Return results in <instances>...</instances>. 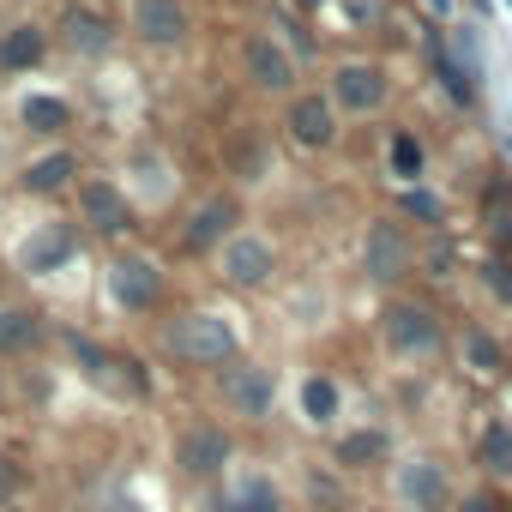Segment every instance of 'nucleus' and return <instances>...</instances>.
<instances>
[{
	"instance_id": "f257e3e1",
	"label": "nucleus",
	"mask_w": 512,
	"mask_h": 512,
	"mask_svg": "<svg viewBox=\"0 0 512 512\" xmlns=\"http://www.w3.org/2000/svg\"><path fill=\"white\" fill-rule=\"evenodd\" d=\"M151 350L163 368H181V374H217L235 356H247L241 320L229 308H169L151 332Z\"/></svg>"
},
{
	"instance_id": "f03ea898",
	"label": "nucleus",
	"mask_w": 512,
	"mask_h": 512,
	"mask_svg": "<svg viewBox=\"0 0 512 512\" xmlns=\"http://www.w3.org/2000/svg\"><path fill=\"white\" fill-rule=\"evenodd\" d=\"M380 326V344L398 368H434L452 356V320L434 296H416V290H392L374 314Z\"/></svg>"
},
{
	"instance_id": "7ed1b4c3",
	"label": "nucleus",
	"mask_w": 512,
	"mask_h": 512,
	"mask_svg": "<svg viewBox=\"0 0 512 512\" xmlns=\"http://www.w3.org/2000/svg\"><path fill=\"white\" fill-rule=\"evenodd\" d=\"M163 464L181 488H217L223 476L241 470V434L217 416H181L169 428V446H163Z\"/></svg>"
},
{
	"instance_id": "20e7f679",
	"label": "nucleus",
	"mask_w": 512,
	"mask_h": 512,
	"mask_svg": "<svg viewBox=\"0 0 512 512\" xmlns=\"http://www.w3.org/2000/svg\"><path fill=\"white\" fill-rule=\"evenodd\" d=\"M61 350H67V362L79 368V380H85L91 392H103V398H115V404H151V398H157L151 362H145L139 350L103 344L97 332H79V326L61 332Z\"/></svg>"
},
{
	"instance_id": "39448f33",
	"label": "nucleus",
	"mask_w": 512,
	"mask_h": 512,
	"mask_svg": "<svg viewBox=\"0 0 512 512\" xmlns=\"http://www.w3.org/2000/svg\"><path fill=\"white\" fill-rule=\"evenodd\" d=\"M380 482H386L392 512H452V500H458V470L434 446H404Z\"/></svg>"
},
{
	"instance_id": "423d86ee",
	"label": "nucleus",
	"mask_w": 512,
	"mask_h": 512,
	"mask_svg": "<svg viewBox=\"0 0 512 512\" xmlns=\"http://www.w3.org/2000/svg\"><path fill=\"white\" fill-rule=\"evenodd\" d=\"M211 392H217V404H223L235 422L266 428V422L278 416V404H284V374H278L272 362H260V356H235L229 368L211 374Z\"/></svg>"
},
{
	"instance_id": "0eeeda50",
	"label": "nucleus",
	"mask_w": 512,
	"mask_h": 512,
	"mask_svg": "<svg viewBox=\"0 0 512 512\" xmlns=\"http://www.w3.org/2000/svg\"><path fill=\"white\" fill-rule=\"evenodd\" d=\"M103 302L121 320H151L169 302V272L151 260V253H133V247L109 253V266H103Z\"/></svg>"
},
{
	"instance_id": "6e6552de",
	"label": "nucleus",
	"mask_w": 512,
	"mask_h": 512,
	"mask_svg": "<svg viewBox=\"0 0 512 512\" xmlns=\"http://www.w3.org/2000/svg\"><path fill=\"white\" fill-rule=\"evenodd\" d=\"M278 272H284V253H278V241H272L266 229H247V223H241V229L217 247V284L235 290V296L272 290Z\"/></svg>"
},
{
	"instance_id": "1a4fd4ad",
	"label": "nucleus",
	"mask_w": 512,
	"mask_h": 512,
	"mask_svg": "<svg viewBox=\"0 0 512 512\" xmlns=\"http://www.w3.org/2000/svg\"><path fill=\"white\" fill-rule=\"evenodd\" d=\"M73 223H79V235L121 241V235L139 229V205L127 199V187L115 175H79V187H73Z\"/></svg>"
},
{
	"instance_id": "9d476101",
	"label": "nucleus",
	"mask_w": 512,
	"mask_h": 512,
	"mask_svg": "<svg viewBox=\"0 0 512 512\" xmlns=\"http://www.w3.org/2000/svg\"><path fill=\"white\" fill-rule=\"evenodd\" d=\"M410 272H416V235H410V223L374 217V223L362 229V278H368L374 290H398Z\"/></svg>"
},
{
	"instance_id": "9b49d317",
	"label": "nucleus",
	"mask_w": 512,
	"mask_h": 512,
	"mask_svg": "<svg viewBox=\"0 0 512 512\" xmlns=\"http://www.w3.org/2000/svg\"><path fill=\"white\" fill-rule=\"evenodd\" d=\"M398 458V434L386 422H344L332 440H326V464L344 470L350 482L362 476H386V464Z\"/></svg>"
},
{
	"instance_id": "f8f14e48",
	"label": "nucleus",
	"mask_w": 512,
	"mask_h": 512,
	"mask_svg": "<svg viewBox=\"0 0 512 512\" xmlns=\"http://www.w3.org/2000/svg\"><path fill=\"white\" fill-rule=\"evenodd\" d=\"M326 97H332V109L344 121H368V115H380L392 103V73L380 61H362V55L356 61H338L332 79H326Z\"/></svg>"
},
{
	"instance_id": "ddd939ff",
	"label": "nucleus",
	"mask_w": 512,
	"mask_h": 512,
	"mask_svg": "<svg viewBox=\"0 0 512 512\" xmlns=\"http://www.w3.org/2000/svg\"><path fill=\"white\" fill-rule=\"evenodd\" d=\"M247 217H241V193L235 187H217V193H205L187 217H181V253L187 260H217V247L241 229Z\"/></svg>"
},
{
	"instance_id": "4468645a",
	"label": "nucleus",
	"mask_w": 512,
	"mask_h": 512,
	"mask_svg": "<svg viewBox=\"0 0 512 512\" xmlns=\"http://www.w3.org/2000/svg\"><path fill=\"white\" fill-rule=\"evenodd\" d=\"M241 79H247V91H260V97H296L302 85V61L284 49V37L278 31H253L247 43H241Z\"/></svg>"
},
{
	"instance_id": "2eb2a0df",
	"label": "nucleus",
	"mask_w": 512,
	"mask_h": 512,
	"mask_svg": "<svg viewBox=\"0 0 512 512\" xmlns=\"http://www.w3.org/2000/svg\"><path fill=\"white\" fill-rule=\"evenodd\" d=\"M199 512H296V494L272 470H235L199 494Z\"/></svg>"
},
{
	"instance_id": "dca6fc26",
	"label": "nucleus",
	"mask_w": 512,
	"mask_h": 512,
	"mask_svg": "<svg viewBox=\"0 0 512 512\" xmlns=\"http://www.w3.org/2000/svg\"><path fill=\"white\" fill-rule=\"evenodd\" d=\"M79 260V223L73 217H49V223H31V235L13 247V266L25 278H55Z\"/></svg>"
},
{
	"instance_id": "f3484780",
	"label": "nucleus",
	"mask_w": 512,
	"mask_h": 512,
	"mask_svg": "<svg viewBox=\"0 0 512 512\" xmlns=\"http://www.w3.org/2000/svg\"><path fill=\"white\" fill-rule=\"evenodd\" d=\"M55 37H61V49L73 61H109L121 49V25L109 19L103 0H73L61 13V25H55Z\"/></svg>"
},
{
	"instance_id": "a211bd4d",
	"label": "nucleus",
	"mask_w": 512,
	"mask_h": 512,
	"mask_svg": "<svg viewBox=\"0 0 512 512\" xmlns=\"http://www.w3.org/2000/svg\"><path fill=\"white\" fill-rule=\"evenodd\" d=\"M79 175H85V157H79V145H43L37 157H25L19 169H13V187L25 193V199H61V193H73L79 187Z\"/></svg>"
},
{
	"instance_id": "6ab92c4d",
	"label": "nucleus",
	"mask_w": 512,
	"mask_h": 512,
	"mask_svg": "<svg viewBox=\"0 0 512 512\" xmlns=\"http://www.w3.org/2000/svg\"><path fill=\"white\" fill-rule=\"evenodd\" d=\"M284 133H290V145H302V151H338L344 115L332 109L326 91H296V97L284 103Z\"/></svg>"
},
{
	"instance_id": "aec40b11",
	"label": "nucleus",
	"mask_w": 512,
	"mask_h": 512,
	"mask_svg": "<svg viewBox=\"0 0 512 512\" xmlns=\"http://www.w3.org/2000/svg\"><path fill=\"white\" fill-rule=\"evenodd\" d=\"M127 37L145 49H187L193 37L187 0H127Z\"/></svg>"
},
{
	"instance_id": "412c9836",
	"label": "nucleus",
	"mask_w": 512,
	"mask_h": 512,
	"mask_svg": "<svg viewBox=\"0 0 512 512\" xmlns=\"http://www.w3.org/2000/svg\"><path fill=\"white\" fill-rule=\"evenodd\" d=\"M127 181V199L139 205V211H157V205H169L175 199V187H181V175H175V157L169 151H157V145H133L127 151V169H121Z\"/></svg>"
},
{
	"instance_id": "4be33fe9",
	"label": "nucleus",
	"mask_w": 512,
	"mask_h": 512,
	"mask_svg": "<svg viewBox=\"0 0 512 512\" xmlns=\"http://www.w3.org/2000/svg\"><path fill=\"white\" fill-rule=\"evenodd\" d=\"M452 356H458V368H464L476 386H494V380L512 374V350H506V338L488 332L482 320H464V326L452 332Z\"/></svg>"
},
{
	"instance_id": "5701e85b",
	"label": "nucleus",
	"mask_w": 512,
	"mask_h": 512,
	"mask_svg": "<svg viewBox=\"0 0 512 512\" xmlns=\"http://www.w3.org/2000/svg\"><path fill=\"white\" fill-rule=\"evenodd\" d=\"M296 422L308 434H326V440L344 428V380L332 368H308L296 380Z\"/></svg>"
},
{
	"instance_id": "b1692460",
	"label": "nucleus",
	"mask_w": 512,
	"mask_h": 512,
	"mask_svg": "<svg viewBox=\"0 0 512 512\" xmlns=\"http://www.w3.org/2000/svg\"><path fill=\"white\" fill-rule=\"evenodd\" d=\"M416 31H422V55H428V67H434L440 91L452 97V109L476 115V109H482V79L452 55V43H446V31H440V25H416Z\"/></svg>"
},
{
	"instance_id": "393cba45",
	"label": "nucleus",
	"mask_w": 512,
	"mask_h": 512,
	"mask_svg": "<svg viewBox=\"0 0 512 512\" xmlns=\"http://www.w3.org/2000/svg\"><path fill=\"white\" fill-rule=\"evenodd\" d=\"M296 512H362L356 506V482L314 458V464L296 470Z\"/></svg>"
},
{
	"instance_id": "a878e982",
	"label": "nucleus",
	"mask_w": 512,
	"mask_h": 512,
	"mask_svg": "<svg viewBox=\"0 0 512 512\" xmlns=\"http://www.w3.org/2000/svg\"><path fill=\"white\" fill-rule=\"evenodd\" d=\"M470 464L482 470V482L512 488V416H482V428L470 440Z\"/></svg>"
},
{
	"instance_id": "bb28decb",
	"label": "nucleus",
	"mask_w": 512,
	"mask_h": 512,
	"mask_svg": "<svg viewBox=\"0 0 512 512\" xmlns=\"http://www.w3.org/2000/svg\"><path fill=\"white\" fill-rule=\"evenodd\" d=\"M392 205H398L392 217H398V223H416L422 235L452 229V205H446V193H440V187H428V181H422V187H398V199H392Z\"/></svg>"
},
{
	"instance_id": "cd10ccee",
	"label": "nucleus",
	"mask_w": 512,
	"mask_h": 512,
	"mask_svg": "<svg viewBox=\"0 0 512 512\" xmlns=\"http://www.w3.org/2000/svg\"><path fill=\"white\" fill-rule=\"evenodd\" d=\"M43 338H49V326H43V314H37V308L0 302V362H19V356H31Z\"/></svg>"
},
{
	"instance_id": "c85d7f7f",
	"label": "nucleus",
	"mask_w": 512,
	"mask_h": 512,
	"mask_svg": "<svg viewBox=\"0 0 512 512\" xmlns=\"http://www.w3.org/2000/svg\"><path fill=\"white\" fill-rule=\"evenodd\" d=\"M386 175L398 187H422L428 181V139L416 127H392V139H386Z\"/></svg>"
},
{
	"instance_id": "c756f323",
	"label": "nucleus",
	"mask_w": 512,
	"mask_h": 512,
	"mask_svg": "<svg viewBox=\"0 0 512 512\" xmlns=\"http://www.w3.org/2000/svg\"><path fill=\"white\" fill-rule=\"evenodd\" d=\"M43 55H49V31L43 25L19 19V25L0 31V73H31V67H43Z\"/></svg>"
},
{
	"instance_id": "7c9ffc66",
	"label": "nucleus",
	"mask_w": 512,
	"mask_h": 512,
	"mask_svg": "<svg viewBox=\"0 0 512 512\" xmlns=\"http://www.w3.org/2000/svg\"><path fill=\"white\" fill-rule=\"evenodd\" d=\"M223 169L235 175V187H260V181H272V145L260 133H235L223 151Z\"/></svg>"
},
{
	"instance_id": "2f4dec72",
	"label": "nucleus",
	"mask_w": 512,
	"mask_h": 512,
	"mask_svg": "<svg viewBox=\"0 0 512 512\" xmlns=\"http://www.w3.org/2000/svg\"><path fill=\"white\" fill-rule=\"evenodd\" d=\"M19 127L37 133V139H61V133L73 127V103L55 97V91H31V97L19 103Z\"/></svg>"
},
{
	"instance_id": "473e14b6",
	"label": "nucleus",
	"mask_w": 512,
	"mask_h": 512,
	"mask_svg": "<svg viewBox=\"0 0 512 512\" xmlns=\"http://www.w3.org/2000/svg\"><path fill=\"white\" fill-rule=\"evenodd\" d=\"M458 266H464V247L452 241V229H440V235H422V241H416V272H422V278L452 284V278H458Z\"/></svg>"
},
{
	"instance_id": "72a5a7b5",
	"label": "nucleus",
	"mask_w": 512,
	"mask_h": 512,
	"mask_svg": "<svg viewBox=\"0 0 512 512\" xmlns=\"http://www.w3.org/2000/svg\"><path fill=\"white\" fill-rule=\"evenodd\" d=\"M452 512H512V494L494 488V482H470V488H458Z\"/></svg>"
},
{
	"instance_id": "f704fd0d",
	"label": "nucleus",
	"mask_w": 512,
	"mask_h": 512,
	"mask_svg": "<svg viewBox=\"0 0 512 512\" xmlns=\"http://www.w3.org/2000/svg\"><path fill=\"white\" fill-rule=\"evenodd\" d=\"M19 494H25V464L13 452H0V506H13Z\"/></svg>"
},
{
	"instance_id": "c9c22d12",
	"label": "nucleus",
	"mask_w": 512,
	"mask_h": 512,
	"mask_svg": "<svg viewBox=\"0 0 512 512\" xmlns=\"http://www.w3.org/2000/svg\"><path fill=\"white\" fill-rule=\"evenodd\" d=\"M500 151H506V163H512V127H500Z\"/></svg>"
},
{
	"instance_id": "e433bc0d",
	"label": "nucleus",
	"mask_w": 512,
	"mask_h": 512,
	"mask_svg": "<svg viewBox=\"0 0 512 512\" xmlns=\"http://www.w3.org/2000/svg\"><path fill=\"white\" fill-rule=\"evenodd\" d=\"M296 7H308V13H314V7H332V0H296Z\"/></svg>"
},
{
	"instance_id": "4c0bfd02",
	"label": "nucleus",
	"mask_w": 512,
	"mask_h": 512,
	"mask_svg": "<svg viewBox=\"0 0 512 512\" xmlns=\"http://www.w3.org/2000/svg\"><path fill=\"white\" fill-rule=\"evenodd\" d=\"M362 512H392V506H386V500H380V506H362Z\"/></svg>"
},
{
	"instance_id": "58836bf2",
	"label": "nucleus",
	"mask_w": 512,
	"mask_h": 512,
	"mask_svg": "<svg viewBox=\"0 0 512 512\" xmlns=\"http://www.w3.org/2000/svg\"><path fill=\"white\" fill-rule=\"evenodd\" d=\"M506 398H512V374H506Z\"/></svg>"
},
{
	"instance_id": "ea45409f",
	"label": "nucleus",
	"mask_w": 512,
	"mask_h": 512,
	"mask_svg": "<svg viewBox=\"0 0 512 512\" xmlns=\"http://www.w3.org/2000/svg\"><path fill=\"white\" fill-rule=\"evenodd\" d=\"M500 7H512V0H500Z\"/></svg>"
}]
</instances>
